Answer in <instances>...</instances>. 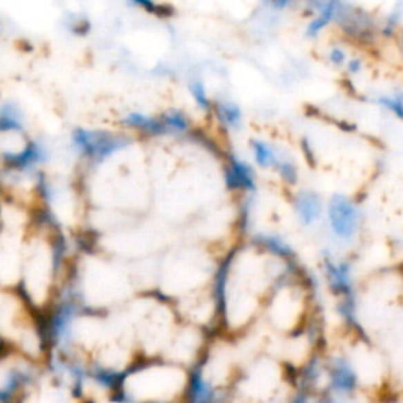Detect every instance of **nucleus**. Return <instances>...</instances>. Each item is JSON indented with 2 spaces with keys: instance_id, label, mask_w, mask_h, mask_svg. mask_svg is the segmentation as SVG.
I'll list each match as a JSON object with an SVG mask.
<instances>
[{
  "instance_id": "nucleus-5",
  "label": "nucleus",
  "mask_w": 403,
  "mask_h": 403,
  "mask_svg": "<svg viewBox=\"0 0 403 403\" xmlns=\"http://www.w3.org/2000/svg\"><path fill=\"white\" fill-rule=\"evenodd\" d=\"M325 274L328 287L332 294L337 298L355 297V282L353 271L348 262H334V260H325Z\"/></svg>"
},
{
  "instance_id": "nucleus-22",
  "label": "nucleus",
  "mask_w": 403,
  "mask_h": 403,
  "mask_svg": "<svg viewBox=\"0 0 403 403\" xmlns=\"http://www.w3.org/2000/svg\"><path fill=\"white\" fill-rule=\"evenodd\" d=\"M131 2L135 5V7L144 8L145 11H149V13H153L156 16H166L162 5L155 3V0H131Z\"/></svg>"
},
{
  "instance_id": "nucleus-18",
  "label": "nucleus",
  "mask_w": 403,
  "mask_h": 403,
  "mask_svg": "<svg viewBox=\"0 0 403 403\" xmlns=\"http://www.w3.org/2000/svg\"><path fill=\"white\" fill-rule=\"evenodd\" d=\"M162 122L166 123V126L169 129H172V131H177V133H186L189 129L188 120H186V117L178 111L167 112L166 115L162 117Z\"/></svg>"
},
{
  "instance_id": "nucleus-4",
  "label": "nucleus",
  "mask_w": 403,
  "mask_h": 403,
  "mask_svg": "<svg viewBox=\"0 0 403 403\" xmlns=\"http://www.w3.org/2000/svg\"><path fill=\"white\" fill-rule=\"evenodd\" d=\"M76 317V301L75 299H65L57 306L49 317L46 334L49 342L60 344L68 337L71 331L73 320Z\"/></svg>"
},
{
  "instance_id": "nucleus-10",
  "label": "nucleus",
  "mask_w": 403,
  "mask_h": 403,
  "mask_svg": "<svg viewBox=\"0 0 403 403\" xmlns=\"http://www.w3.org/2000/svg\"><path fill=\"white\" fill-rule=\"evenodd\" d=\"M294 207H297L299 221L304 225L314 224L320 218L323 209L320 197L314 194V192H303V194H299Z\"/></svg>"
},
{
  "instance_id": "nucleus-21",
  "label": "nucleus",
  "mask_w": 403,
  "mask_h": 403,
  "mask_svg": "<svg viewBox=\"0 0 403 403\" xmlns=\"http://www.w3.org/2000/svg\"><path fill=\"white\" fill-rule=\"evenodd\" d=\"M379 104L384 106L386 109L394 112L397 117L403 120V96L402 93H397L394 96H382L379 98Z\"/></svg>"
},
{
  "instance_id": "nucleus-7",
  "label": "nucleus",
  "mask_w": 403,
  "mask_h": 403,
  "mask_svg": "<svg viewBox=\"0 0 403 403\" xmlns=\"http://www.w3.org/2000/svg\"><path fill=\"white\" fill-rule=\"evenodd\" d=\"M186 402L188 403H214L216 391L213 384L203 377L200 367L192 368L186 382Z\"/></svg>"
},
{
  "instance_id": "nucleus-2",
  "label": "nucleus",
  "mask_w": 403,
  "mask_h": 403,
  "mask_svg": "<svg viewBox=\"0 0 403 403\" xmlns=\"http://www.w3.org/2000/svg\"><path fill=\"white\" fill-rule=\"evenodd\" d=\"M328 216L332 234L339 240H353L357 234V227H359V212L348 197L334 196L329 202Z\"/></svg>"
},
{
  "instance_id": "nucleus-14",
  "label": "nucleus",
  "mask_w": 403,
  "mask_h": 403,
  "mask_svg": "<svg viewBox=\"0 0 403 403\" xmlns=\"http://www.w3.org/2000/svg\"><path fill=\"white\" fill-rule=\"evenodd\" d=\"M337 314L342 321L347 325L350 329H355L356 332H362V328L357 321V299L356 294L355 297H345V298H339L337 303Z\"/></svg>"
},
{
  "instance_id": "nucleus-15",
  "label": "nucleus",
  "mask_w": 403,
  "mask_h": 403,
  "mask_svg": "<svg viewBox=\"0 0 403 403\" xmlns=\"http://www.w3.org/2000/svg\"><path fill=\"white\" fill-rule=\"evenodd\" d=\"M22 112L15 104H3L0 111V129L3 133L22 131Z\"/></svg>"
},
{
  "instance_id": "nucleus-23",
  "label": "nucleus",
  "mask_w": 403,
  "mask_h": 403,
  "mask_svg": "<svg viewBox=\"0 0 403 403\" xmlns=\"http://www.w3.org/2000/svg\"><path fill=\"white\" fill-rule=\"evenodd\" d=\"M329 60L332 62L334 65H342L345 62V53L340 48H334L329 54Z\"/></svg>"
},
{
  "instance_id": "nucleus-8",
  "label": "nucleus",
  "mask_w": 403,
  "mask_h": 403,
  "mask_svg": "<svg viewBox=\"0 0 403 403\" xmlns=\"http://www.w3.org/2000/svg\"><path fill=\"white\" fill-rule=\"evenodd\" d=\"M43 161H46V151L38 142H28L24 150L15 155H3L5 166L11 170H18V172L30 169Z\"/></svg>"
},
{
  "instance_id": "nucleus-26",
  "label": "nucleus",
  "mask_w": 403,
  "mask_h": 403,
  "mask_svg": "<svg viewBox=\"0 0 403 403\" xmlns=\"http://www.w3.org/2000/svg\"><path fill=\"white\" fill-rule=\"evenodd\" d=\"M266 2H270L272 5V8L282 10V8H285L287 5L292 2V0H266Z\"/></svg>"
},
{
  "instance_id": "nucleus-28",
  "label": "nucleus",
  "mask_w": 403,
  "mask_h": 403,
  "mask_svg": "<svg viewBox=\"0 0 403 403\" xmlns=\"http://www.w3.org/2000/svg\"><path fill=\"white\" fill-rule=\"evenodd\" d=\"M361 60L359 59H353V60H350V64H348V70L351 73H359L361 71Z\"/></svg>"
},
{
  "instance_id": "nucleus-19",
  "label": "nucleus",
  "mask_w": 403,
  "mask_h": 403,
  "mask_svg": "<svg viewBox=\"0 0 403 403\" xmlns=\"http://www.w3.org/2000/svg\"><path fill=\"white\" fill-rule=\"evenodd\" d=\"M277 172L281 174V177L287 181L288 185H294L298 181V167L294 166V162L290 160H285V158H279V161L276 164Z\"/></svg>"
},
{
  "instance_id": "nucleus-6",
  "label": "nucleus",
  "mask_w": 403,
  "mask_h": 403,
  "mask_svg": "<svg viewBox=\"0 0 403 403\" xmlns=\"http://www.w3.org/2000/svg\"><path fill=\"white\" fill-rule=\"evenodd\" d=\"M33 382H35V377H33L30 368L13 366L3 375L2 388H0V402L13 403L16 397L22 393V389H27Z\"/></svg>"
},
{
  "instance_id": "nucleus-17",
  "label": "nucleus",
  "mask_w": 403,
  "mask_h": 403,
  "mask_svg": "<svg viewBox=\"0 0 403 403\" xmlns=\"http://www.w3.org/2000/svg\"><path fill=\"white\" fill-rule=\"evenodd\" d=\"M216 112H218L219 120L227 126L236 128L241 122V109L236 104L218 103L216 104Z\"/></svg>"
},
{
  "instance_id": "nucleus-1",
  "label": "nucleus",
  "mask_w": 403,
  "mask_h": 403,
  "mask_svg": "<svg viewBox=\"0 0 403 403\" xmlns=\"http://www.w3.org/2000/svg\"><path fill=\"white\" fill-rule=\"evenodd\" d=\"M73 144L84 156L103 161L124 149L126 140L106 131H88L79 128L73 133Z\"/></svg>"
},
{
  "instance_id": "nucleus-16",
  "label": "nucleus",
  "mask_w": 403,
  "mask_h": 403,
  "mask_svg": "<svg viewBox=\"0 0 403 403\" xmlns=\"http://www.w3.org/2000/svg\"><path fill=\"white\" fill-rule=\"evenodd\" d=\"M252 150L255 161L260 167L268 169V167H276L277 161H279V156L276 155V150L272 149L270 144H266L263 140H254L252 142Z\"/></svg>"
},
{
  "instance_id": "nucleus-11",
  "label": "nucleus",
  "mask_w": 403,
  "mask_h": 403,
  "mask_svg": "<svg viewBox=\"0 0 403 403\" xmlns=\"http://www.w3.org/2000/svg\"><path fill=\"white\" fill-rule=\"evenodd\" d=\"M254 244L260 249H263V251L270 252L271 255H274V257H279V259H293L294 257V252L292 246L288 243H285L282 240L281 236L277 235H255L254 236Z\"/></svg>"
},
{
  "instance_id": "nucleus-27",
  "label": "nucleus",
  "mask_w": 403,
  "mask_h": 403,
  "mask_svg": "<svg viewBox=\"0 0 403 403\" xmlns=\"http://www.w3.org/2000/svg\"><path fill=\"white\" fill-rule=\"evenodd\" d=\"M312 403H336V400H334V397L331 394H321Z\"/></svg>"
},
{
  "instance_id": "nucleus-20",
  "label": "nucleus",
  "mask_w": 403,
  "mask_h": 403,
  "mask_svg": "<svg viewBox=\"0 0 403 403\" xmlns=\"http://www.w3.org/2000/svg\"><path fill=\"white\" fill-rule=\"evenodd\" d=\"M189 92H191L192 98H194V101L197 103V106L200 107V109H205V111L209 109V106H212V103H209V98L207 95L205 85H203L202 81H191L189 82Z\"/></svg>"
},
{
  "instance_id": "nucleus-25",
  "label": "nucleus",
  "mask_w": 403,
  "mask_h": 403,
  "mask_svg": "<svg viewBox=\"0 0 403 403\" xmlns=\"http://www.w3.org/2000/svg\"><path fill=\"white\" fill-rule=\"evenodd\" d=\"M37 188L39 189V192H41V197L43 198H49V185L46 183V180L39 178Z\"/></svg>"
},
{
  "instance_id": "nucleus-9",
  "label": "nucleus",
  "mask_w": 403,
  "mask_h": 403,
  "mask_svg": "<svg viewBox=\"0 0 403 403\" xmlns=\"http://www.w3.org/2000/svg\"><path fill=\"white\" fill-rule=\"evenodd\" d=\"M225 185L230 191H254L255 178L252 169L243 161L236 160L235 156H230L229 166H227L225 170Z\"/></svg>"
},
{
  "instance_id": "nucleus-12",
  "label": "nucleus",
  "mask_w": 403,
  "mask_h": 403,
  "mask_svg": "<svg viewBox=\"0 0 403 403\" xmlns=\"http://www.w3.org/2000/svg\"><path fill=\"white\" fill-rule=\"evenodd\" d=\"M124 124H128L129 128L139 129V131L149 134V135H162L169 131V128L166 126V123L161 120H156V118L147 117L144 113L133 112L124 118Z\"/></svg>"
},
{
  "instance_id": "nucleus-24",
  "label": "nucleus",
  "mask_w": 403,
  "mask_h": 403,
  "mask_svg": "<svg viewBox=\"0 0 403 403\" xmlns=\"http://www.w3.org/2000/svg\"><path fill=\"white\" fill-rule=\"evenodd\" d=\"M288 403H310L309 399V393L306 389H301L299 393L293 397V399L288 402Z\"/></svg>"
},
{
  "instance_id": "nucleus-13",
  "label": "nucleus",
  "mask_w": 403,
  "mask_h": 403,
  "mask_svg": "<svg viewBox=\"0 0 403 403\" xmlns=\"http://www.w3.org/2000/svg\"><path fill=\"white\" fill-rule=\"evenodd\" d=\"M340 8V0H325V2L321 3V7L319 8L320 13L317 18L310 22L309 27H308V35L309 37H314L319 33L321 28H325L334 16L337 15V11Z\"/></svg>"
},
{
  "instance_id": "nucleus-3",
  "label": "nucleus",
  "mask_w": 403,
  "mask_h": 403,
  "mask_svg": "<svg viewBox=\"0 0 403 403\" xmlns=\"http://www.w3.org/2000/svg\"><path fill=\"white\" fill-rule=\"evenodd\" d=\"M328 383L332 394L351 395L359 386V375L348 357L334 356L326 364Z\"/></svg>"
}]
</instances>
